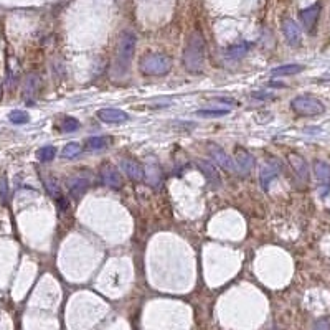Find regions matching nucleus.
Masks as SVG:
<instances>
[{
    "label": "nucleus",
    "mask_w": 330,
    "mask_h": 330,
    "mask_svg": "<svg viewBox=\"0 0 330 330\" xmlns=\"http://www.w3.org/2000/svg\"><path fill=\"white\" fill-rule=\"evenodd\" d=\"M314 330H330V324L327 321H319Z\"/></svg>",
    "instance_id": "nucleus-26"
},
{
    "label": "nucleus",
    "mask_w": 330,
    "mask_h": 330,
    "mask_svg": "<svg viewBox=\"0 0 330 330\" xmlns=\"http://www.w3.org/2000/svg\"><path fill=\"white\" fill-rule=\"evenodd\" d=\"M86 147L90 150H99V149H104L106 147V139L104 137H98V135H94V137H90L86 140Z\"/></svg>",
    "instance_id": "nucleus-25"
},
{
    "label": "nucleus",
    "mask_w": 330,
    "mask_h": 330,
    "mask_svg": "<svg viewBox=\"0 0 330 330\" xmlns=\"http://www.w3.org/2000/svg\"><path fill=\"white\" fill-rule=\"evenodd\" d=\"M319 12H321V7L316 3V5H312V7L302 10V12L299 13L302 27L306 28V31H309V33H312L314 28H316L317 20H319Z\"/></svg>",
    "instance_id": "nucleus-14"
},
{
    "label": "nucleus",
    "mask_w": 330,
    "mask_h": 330,
    "mask_svg": "<svg viewBox=\"0 0 330 330\" xmlns=\"http://www.w3.org/2000/svg\"><path fill=\"white\" fill-rule=\"evenodd\" d=\"M249 50V43H239V45H234L231 48L226 50V56L228 58H241L246 51Z\"/></svg>",
    "instance_id": "nucleus-22"
},
{
    "label": "nucleus",
    "mask_w": 330,
    "mask_h": 330,
    "mask_svg": "<svg viewBox=\"0 0 330 330\" xmlns=\"http://www.w3.org/2000/svg\"><path fill=\"white\" fill-rule=\"evenodd\" d=\"M205 38L198 30L192 31L187 38L185 48H183V66L187 68L188 71L197 73L203 68V63H205Z\"/></svg>",
    "instance_id": "nucleus-1"
},
{
    "label": "nucleus",
    "mask_w": 330,
    "mask_h": 330,
    "mask_svg": "<svg viewBox=\"0 0 330 330\" xmlns=\"http://www.w3.org/2000/svg\"><path fill=\"white\" fill-rule=\"evenodd\" d=\"M135 43H137V36L132 31H124L119 38L117 43V53L114 60V73L117 76H124L129 71L130 61L135 53Z\"/></svg>",
    "instance_id": "nucleus-2"
},
{
    "label": "nucleus",
    "mask_w": 330,
    "mask_h": 330,
    "mask_svg": "<svg viewBox=\"0 0 330 330\" xmlns=\"http://www.w3.org/2000/svg\"><path fill=\"white\" fill-rule=\"evenodd\" d=\"M55 155H56V149L53 147V145H46V147L40 149L38 154H36L40 162H51L55 159Z\"/></svg>",
    "instance_id": "nucleus-24"
},
{
    "label": "nucleus",
    "mask_w": 330,
    "mask_h": 330,
    "mask_svg": "<svg viewBox=\"0 0 330 330\" xmlns=\"http://www.w3.org/2000/svg\"><path fill=\"white\" fill-rule=\"evenodd\" d=\"M96 117L106 124H122L129 120V114L117 108H104L96 112Z\"/></svg>",
    "instance_id": "nucleus-6"
},
{
    "label": "nucleus",
    "mask_w": 330,
    "mask_h": 330,
    "mask_svg": "<svg viewBox=\"0 0 330 330\" xmlns=\"http://www.w3.org/2000/svg\"><path fill=\"white\" fill-rule=\"evenodd\" d=\"M234 164H236V169H238V172L239 174H243V175H248L251 170H253V167H254V157L249 154L248 150H244V149H241V147H238L236 149V152H234Z\"/></svg>",
    "instance_id": "nucleus-7"
},
{
    "label": "nucleus",
    "mask_w": 330,
    "mask_h": 330,
    "mask_svg": "<svg viewBox=\"0 0 330 330\" xmlns=\"http://www.w3.org/2000/svg\"><path fill=\"white\" fill-rule=\"evenodd\" d=\"M81 127L80 120L75 119V117H70V116H65L61 120H60V130L61 132H75Z\"/></svg>",
    "instance_id": "nucleus-17"
},
{
    "label": "nucleus",
    "mask_w": 330,
    "mask_h": 330,
    "mask_svg": "<svg viewBox=\"0 0 330 330\" xmlns=\"http://www.w3.org/2000/svg\"><path fill=\"white\" fill-rule=\"evenodd\" d=\"M139 68L144 75L149 76H162L170 71L172 68V58L167 55L160 53H150L145 55L139 63Z\"/></svg>",
    "instance_id": "nucleus-3"
},
{
    "label": "nucleus",
    "mask_w": 330,
    "mask_h": 330,
    "mask_svg": "<svg viewBox=\"0 0 330 330\" xmlns=\"http://www.w3.org/2000/svg\"><path fill=\"white\" fill-rule=\"evenodd\" d=\"M291 108L292 111L299 116H306V117H312V116H319L326 111V106L322 104L321 99L311 96V94H301V96H296L291 101Z\"/></svg>",
    "instance_id": "nucleus-4"
},
{
    "label": "nucleus",
    "mask_w": 330,
    "mask_h": 330,
    "mask_svg": "<svg viewBox=\"0 0 330 330\" xmlns=\"http://www.w3.org/2000/svg\"><path fill=\"white\" fill-rule=\"evenodd\" d=\"M304 70L302 65H297V63H291V65H282L277 66L272 70V76H289V75H297Z\"/></svg>",
    "instance_id": "nucleus-16"
},
{
    "label": "nucleus",
    "mask_w": 330,
    "mask_h": 330,
    "mask_svg": "<svg viewBox=\"0 0 330 330\" xmlns=\"http://www.w3.org/2000/svg\"><path fill=\"white\" fill-rule=\"evenodd\" d=\"M88 187H90V180H88L86 177L71 175L70 179L66 180V188L70 190L71 197L75 198V200H78V198H81L83 195H85Z\"/></svg>",
    "instance_id": "nucleus-10"
},
{
    "label": "nucleus",
    "mask_w": 330,
    "mask_h": 330,
    "mask_svg": "<svg viewBox=\"0 0 330 330\" xmlns=\"http://www.w3.org/2000/svg\"><path fill=\"white\" fill-rule=\"evenodd\" d=\"M45 187L46 190H48V193L53 198H56V200H60V198H63L61 195V188L58 185V182H56L55 179H51V177H48V179H45Z\"/></svg>",
    "instance_id": "nucleus-20"
},
{
    "label": "nucleus",
    "mask_w": 330,
    "mask_h": 330,
    "mask_svg": "<svg viewBox=\"0 0 330 330\" xmlns=\"http://www.w3.org/2000/svg\"><path fill=\"white\" fill-rule=\"evenodd\" d=\"M287 160H289V165L292 167V170H294V174L299 177V180L307 183L309 182V165L306 159H304L302 155L299 154H294V152H291L289 155H287Z\"/></svg>",
    "instance_id": "nucleus-8"
},
{
    "label": "nucleus",
    "mask_w": 330,
    "mask_h": 330,
    "mask_svg": "<svg viewBox=\"0 0 330 330\" xmlns=\"http://www.w3.org/2000/svg\"><path fill=\"white\" fill-rule=\"evenodd\" d=\"M276 174H277V169H272V164L268 165L266 169L261 172L259 179H261V183H263V188L264 190H268V185L272 179H276Z\"/></svg>",
    "instance_id": "nucleus-21"
},
{
    "label": "nucleus",
    "mask_w": 330,
    "mask_h": 330,
    "mask_svg": "<svg viewBox=\"0 0 330 330\" xmlns=\"http://www.w3.org/2000/svg\"><path fill=\"white\" fill-rule=\"evenodd\" d=\"M99 177H101V182L109 188H120L122 187V177H120L119 172L114 169L112 165H103L101 170H99Z\"/></svg>",
    "instance_id": "nucleus-9"
},
{
    "label": "nucleus",
    "mask_w": 330,
    "mask_h": 330,
    "mask_svg": "<svg viewBox=\"0 0 330 330\" xmlns=\"http://www.w3.org/2000/svg\"><path fill=\"white\" fill-rule=\"evenodd\" d=\"M272 330H276V329H272Z\"/></svg>",
    "instance_id": "nucleus-27"
},
{
    "label": "nucleus",
    "mask_w": 330,
    "mask_h": 330,
    "mask_svg": "<svg viewBox=\"0 0 330 330\" xmlns=\"http://www.w3.org/2000/svg\"><path fill=\"white\" fill-rule=\"evenodd\" d=\"M197 165H198V169L202 170V174L205 175L207 182L210 183V185H212L213 188L221 187V177H220L218 170H217V167H215L213 164H210V162L202 160V159H198V160H197Z\"/></svg>",
    "instance_id": "nucleus-12"
},
{
    "label": "nucleus",
    "mask_w": 330,
    "mask_h": 330,
    "mask_svg": "<svg viewBox=\"0 0 330 330\" xmlns=\"http://www.w3.org/2000/svg\"><path fill=\"white\" fill-rule=\"evenodd\" d=\"M282 33H284L286 40L289 41V45L292 46H297L301 43L302 40V33H301V28L299 25H297L294 20L291 18H286L284 22H282Z\"/></svg>",
    "instance_id": "nucleus-13"
},
{
    "label": "nucleus",
    "mask_w": 330,
    "mask_h": 330,
    "mask_svg": "<svg viewBox=\"0 0 330 330\" xmlns=\"http://www.w3.org/2000/svg\"><path fill=\"white\" fill-rule=\"evenodd\" d=\"M120 167H122L124 174L132 180H145V169L134 159H122L120 160Z\"/></svg>",
    "instance_id": "nucleus-11"
},
{
    "label": "nucleus",
    "mask_w": 330,
    "mask_h": 330,
    "mask_svg": "<svg viewBox=\"0 0 330 330\" xmlns=\"http://www.w3.org/2000/svg\"><path fill=\"white\" fill-rule=\"evenodd\" d=\"M80 154H81V145L76 144V142L66 144L65 147H63V150H61L63 159H75V157H78Z\"/></svg>",
    "instance_id": "nucleus-18"
},
{
    "label": "nucleus",
    "mask_w": 330,
    "mask_h": 330,
    "mask_svg": "<svg viewBox=\"0 0 330 330\" xmlns=\"http://www.w3.org/2000/svg\"><path fill=\"white\" fill-rule=\"evenodd\" d=\"M208 155H210V159L217 165L221 167V169L228 170V172H238L236 164H234V159L231 155H228L226 152L220 147V145L208 144Z\"/></svg>",
    "instance_id": "nucleus-5"
},
{
    "label": "nucleus",
    "mask_w": 330,
    "mask_h": 330,
    "mask_svg": "<svg viewBox=\"0 0 330 330\" xmlns=\"http://www.w3.org/2000/svg\"><path fill=\"white\" fill-rule=\"evenodd\" d=\"M229 114V109H200L197 111V116L200 117H221Z\"/></svg>",
    "instance_id": "nucleus-23"
},
{
    "label": "nucleus",
    "mask_w": 330,
    "mask_h": 330,
    "mask_svg": "<svg viewBox=\"0 0 330 330\" xmlns=\"http://www.w3.org/2000/svg\"><path fill=\"white\" fill-rule=\"evenodd\" d=\"M8 119L13 124H27L30 122V114L27 111H22V109H15L8 114Z\"/></svg>",
    "instance_id": "nucleus-19"
},
{
    "label": "nucleus",
    "mask_w": 330,
    "mask_h": 330,
    "mask_svg": "<svg viewBox=\"0 0 330 330\" xmlns=\"http://www.w3.org/2000/svg\"><path fill=\"white\" fill-rule=\"evenodd\" d=\"M314 174H316L317 180L324 183V185H329L330 183V164L324 160H317L314 164Z\"/></svg>",
    "instance_id": "nucleus-15"
}]
</instances>
